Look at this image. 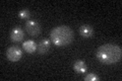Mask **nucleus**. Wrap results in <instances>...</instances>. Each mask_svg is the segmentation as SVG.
<instances>
[{"label":"nucleus","mask_w":122,"mask_h":81,"mask_svg":"<svg viewBox=\"0 0 122 81\" xmlns=\"http://www.w3.org/2000/svg\"><path fill=\"white\" fill-rule=\"evenodd\" d=\"M97 59L105 65L118 63L122 58L121 47L114 44H105L99 47L96 53Z\"/></svg>","instance_id":"1"},{"label":"nucleus","mask_w":122,"mask_h":81,"mask_svg":"<svg viewBox=\"0 0 122 81\" xmlns=\"http://www.w3.org/2000/svg\"><path fill=\"white\" fill-rule=\"evenodd\" d=\"M74 38L73 30L67 25L56 26L51 30L50 41L57 47H65L72 43Z\"/></svg>","instance_id":"2"},{"label":"nucleus","mask_w":122,"mask_h":81,"mask_svg":"<svg viewBox=\"0 0 122 81\" xmlns=\"http://www.w3.org/2000/svg\"><path fill=\"white\" fill-rule=\"evenodd\" d=\"M6 57L11 62H17V61H20L21 59L22 51L20 50V48L16 47V46H12V47H9L7 49Z\"/></svg>","instance_id":"3"},{"label":"nucleus","mask_w":122,"mask_h":81,"mask_svg":"<svg viewBox=\"0 0 122 81\" xmlns=\"http://www.w3.org/2000/svg\"><path fill=\"white\" fill-rule=\"evenodd\" d=\"M25 30L30 36L38 37L41 33V26L39 24V22H37L36 20L30 19V20H28L25 24Z\"/></svg>","instance_id":"4"},{"label":"nucleus","mask_w":122,"mask_h":81,"mask_svg":"<svg viewBox=\"0 0 122 81\" xmlns=\"http://www.w3.org/2000/svg\"><path fill=\"white\" fill-rule=\"evenodd\" d=\"M24 37H25V33L20 28L16 26V28H13L12 29H11L10 38H11V41L12 42H14V43H17V42L22 41Z\"/></svg>","instance_id":"5"},{"label":"nucleus","mask_w":122,"mask_h":81,"mask_svg":"<svg viewBox=\"0 0 122 81\" xmlns=\"http://www.w3.org/2000/svg\"><path fill=\"white\" fill-rule=\"evenodd\" d=\"M50 48H51V41L45 38V40L40 41V43L38 44L37 51H38L39 54H41V55H44V54L49 52Z\"/></svg>","instance_id":"6"},{"label":"nucleus","mask_w":122,"mask_h":81,"mask_svg":"<svg viewBox=\"0 0 122 81\" xmlns=\"http://www.w3.org/2000/svg\"><path fill=\"white\" fill-rule=\"evenodd\" d=\"M37 47H38V45L32 40L25 41V42H24V44H22V49H24L25 52H26L28 54L35 53L37 51Z\"/></svg>","instance_id":"7"},{"label":"nucleus","mask_w":122,"mask_h":81,"mask_svg":"<svg viewBox=\"0 0 122 81\" xmlns=\"http://www.w3.org/2000/svg\"><path fill=\"white\" fill-rule=\"evenodd\" d=\"M79 34L83 38H91L94 34V29L90 24H82L79 28Z\"/></svg>","instance_id":"8"},{"label":"nucleus","mask_w":122,"mask_h":81,"mask_svg":"<svg viewBox=\"0 0 122 81\" xmlns=\"http://www.w3.org/2000/svg\"><path fill=\"white\" fill-rule=\"evenodd\" d=\"M73 69L77 74H82V73L86 72L87 67H86V64L82 60H77L73 64Z\"/></svg>","instance_id":"9"},{"label":"nucleus","mask_w":122,"mask_h":81,"mask_svg":"<svg viewBox=\"0 0 122 81\" xmlns=\"http://www.w3.org/2000/svg\"><path fill=\"white\" fill-rule=\"evenodd\" d=\"M30 13L28 9H21L20 12H18V16L21 19H28V18H30Z\"/></svg>","instance_id":"10"},{"label":"nucleus","mask_w":122,"mask_h":81,"mask_svg":"<svg viewBox=\"0 0 122 81\" xmlns=\"http://www.w3.org/2000/svg\"><path fill=\"white\" fill-rule=\"evenodd\" d=\"M99 79L100 78H99L96 74H94V73H89V74L85 77L86 81H98Z\"/></svg>","instance_id":"11"}]
</instances>
